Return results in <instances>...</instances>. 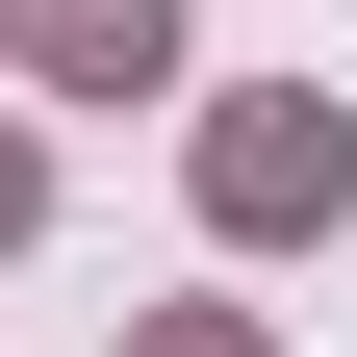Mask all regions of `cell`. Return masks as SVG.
<instances>
[{
  "label": "cell",
  "instance_id": "cell-2",
  "mask_svg": "<svg viewBox=\"0 0 357 357\" xmlns=\"http://www.w3.org/2000/svg\"><path fill=\"white\" fill-rule=\"evenodd\" d=\"M52 77H153V0H52Z\"/></svg>",
  "mask_w": 357,
  "mask_h": 357
},
{
  "label": "cell",
  "instance_id": "cell-1",
  "mask_svg": "<svg viewBox=\"0 0 357 357\" xmlns=\"http://www.w3.org/2000/svg\"><path fill=\"white\" fill-rule=\"evenodd\" d=\"M204 178H230V230H306V204H332L357 153H332V128H306V102H255V128H230V153H204Z\"/></svg>",
  "mask_w": 357,
  "mask_h": 357
}]
</instances>
